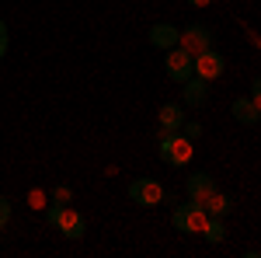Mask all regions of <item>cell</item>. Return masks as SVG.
<instances>
[{
	"instance_id": "1",
	"label": "cell",
	"mask_w": 261,
	"mask_h": 258,
	"mask_svg": "<svg viewBox=\"0 0 261 258\" xmlns=\"http://www.w3.org/2000/svg\"><path fill=\"white\" fill-rule=\"evenodd\" d=\"M195 154V143L181 133H164L161 129V160L171 164V168H185Z\"/></svg>"
},
{
	"instance_id": "2",
	"label": "cell",
	"mask_w": 261,
	"mask_h": 258,
	"mask_svg": "<svg viewBox=\"0 0 261 258\" xmlns=\"http://www.w3.org/2000/svg\"><path fill=\"white\" fill-rule=\"evenodd\" d=\"M171 223H174V230H181V234H202L205 230V223H209V213H205V206L202 202H185V206H178L174 213H171Z\"/></svg>"
},
{
	"instance_id": "3",
	"label": "cell",
	"mask_w": 261,
	"mask_h": 258,
	"mask_svg": "<svg viewBox=\"0 0 261 258\" xmlns=\"http://www.w3.org/2000/svg\"><path fill=\"white\" fill-rule=\"evenodd\" d=\"M178 45L188 53V56H199V53H205V49H213V32H209L205 25H199V21H192L188 28H181Z\"/></svg>"
},
{
	"instance_id": "4",
	"label": "cell",
	"mask_w": 261,
	"mask_h": 258,
	"mask_svg": "<svg viewBox=\"0 0 261 258\" xmlns=\"http://www.w3.org/2000/svg\"><path fill=\"white\" fill-rule=\"evenodd\" d=\"M164 70H167V77H171V80L185 84V80L195 74V56H188L181 45H174V49L164 53Z\"/></svg>"
},
{
	"instance_id": "5",
	"label": "cell",
	"mask_w": 261,
	"mask_h": 258,
	"mask_svg": "<svg viewBox=\"0 0 261 258\" xmlns=\"http://www.w3.org/2000/svg\"><path fill=\"white\" fill-rule=\"evenodd\" d=\"M129 199L136 206H161L164 202V185L157 178H136L129 181Z\"/></svg>"
},
{
	"instance_id": "6",
	"label": "cell",
	"mask_w": 261,
	"mask_h": 258,
	"mask_svg": "<svg viewBox=\"0 0 261 258\" xmlns=\"http://www.w3.org/2000/svg\"><path fill=\"white\" fill-rule=\"evenodd\" d=\"M223 70H226V60H223V53H216V49H205V53L195 56V77L216 80V77H223Z\"/></svg>"
},
{
	"instance_id": "7",
	"label": "cell",
	"mask_w": 261,
	"mask_h": 258,
	"mask_svg": "<svg viewBox=\"0 0 261 258\" xmlns=\"http://www.w3.org/2000/svg\"><path fill=\"white\" fill-rule=\"evenodd\" d=\"M185 192H188L192 202H205V199L216 192V178L209 171H195V175H188V181H185Z\"/></svg>"
},
{
	"instance_id": "8",
	"label": "cell",
	"mask_w": 261,
	"mask_h": 258,
	"mask_svg": "<svg viewBox=\"0 0 261 258\" xmlns=\"http://www.w3.org/2000/svg\"><path fill=\"white\" fill-rule=\"evenodd\" d=\"M60 230L63 238H70V241H77L84 238V230H87V220H84L81 209H73V206H63V220H60Z\"/></svg>"
},
{
	"instance_id": "9",
	"label": "cell",
	"mask_w": 261,
	"mask_h": 258,
	"mask_svg": "<svg viewBox=\"0 0 261 258\" xmlns=\"http://www.w3.org/2000/svg\"><path fill=\"white\" fill-rule=\"evenodd\" d=\"M181 98H185V105L188 108H202L205 101H209V80H202V77H192L185 80V91H181Z\"/></svg>"
},
{
	"instance_id": "10",
	"label": "cell",
	"mask_w": 261,
	"mask_h": 258,
	"mask_svg": "<svg viewBox=\"0 0 261 258\" xmlns=\"http://www.w3.org/2000/svg\"><path fill=\"white\" fill-rule=\"evenodd\" d=\"M178 35H181V28H174L171 21H157V25L150 28V42H153L157 49H164V53L178 45Z\"/></svg>"
},
{
	"instance_id": "11",
	"label": "cell",
	"mask_w": 261,
	"mask_h": 258,
	"mask_svg": "<svg viewBox=\"0 0 261 258\" xmlns=\"http://www.w3.org/2000/svg\"><path fill=\"white\" fill-rule=\"evenodd\" d=\"M157 119H161V129H164V133H178L181 122H185V108H181V105H174V101H167V105H161Z\"/></svg>"
},
{
	"instance_id": "12",
	"label": "cell",
	"mask_w": 261,
	"mask_h": 258,
	"mask_svg": "<svg viewBox=\"0 0 261 258\" xmlns=\"http://www.w3.org/2000/svg\"><path fill=\"white\" fill-rule=\"evenodd\" d=\"M230 112H233V119L241 122V126H258L261 122V112L254 108V101L251 98H237L230 105Z\"/></svg>"
},
{
	"instance_id": "13",
	"label": "cell",
	"mask_w": 261,
	"mask_h": 258,
	"mask_svg": "<svg viewBox=\"0 0 261 258\" xmlns=\"http://www.w3.org/2000/svg\"><path fill=\"white\" fill-rule=\"evenodd\" d=\"M202 206H205V213H209V217H220V220H223L226 213H230V209H233V199L226 196V192H220V189H216V192L205 199Z\"/></svg>"
},
{
	"instance_id": "14",
	"label": "cell",
	"mask_w": 261,
	"mask_h": 258,
	"mask_svg": "<svg viewBox=\"0 0 261 258\" xmlns=\"http://www.w3.org/2000/svg\"><path fill=\"white\" fill-rule=\"evenodd\" d=\"M202 238L209 241V244H223V241H226V227H223V220L220 217H209L205 230H202Z\"/></svg>"
},
{
	"instance_id": "15",
	"label": "cell",
	"mask_w": 261,
	"mask_h": 258,
	"mask_svg": "<svg viewBox=\"0 0 261 258\" xmlns=\"http://www.w3.org/2000/svg\"><path fill=\"white\" fill-rule=\"evenodd\" d=\"M60 220H63V206L60 202H49V206H45V223H49V227H60Z\"/></svg>"
},
{
	"instance_id": "16",
	"label": "cell",
	"mask_w": 261,
	"mask_h": 258,
	"mask_svg": "<svg viewBox=\"0 0 261 258\" xmlns=\"http://www.w3.org/2000/svg\"><path fill=\"white\" fill-rule=\"evenodd\" d=\"M181 136H188L192 143H195V139L202 136V126H199V122H188V119H185V122H181Z\"/></svg>"
},
{
	"instance_id": "17",
	"label": "cell",
	"mask_w": 261,
	"mask_h": 258,
	"mask_svg": "<svg viewBox=\"0 0 261 258\" xmlns=\"http://www.w3.org/2000/svg\"><path fill=\"white\" fill-rule=\"evenodd\" d=\"M70 199H73V192H70L66 185H56V189H53V202H60V206H70Z\"/></svg>"
},
{
	"instance_id": "18",
	"label": "cell",
	"mask_w": 261,
	"mask_h": 258,
	"mask_svg": "<svg viewBox=\"0 0 261 258\" xmlns=\"http://www.w3.org/2000/svg\"><path fill=\"white\" fill-rule=\"evenodd\" d=\"M251 101H254V108L261 112V77L251 80Z\"/></svg>"
},
{
	"instance_id": "19",
	"label": "cell",
	"mask_w": 261,
	"mask_h": 258,
	"mask_svg": "<svg viewBox=\"0 0 261 258\" xmlns=\"http://www.w3.org/2000/svg\"><path fill=\"white\" fill-rule=\"evenodd\" d=\"M28 202H32V209H42V202H45V192H42V189H32V192H28Z\"/></svg>"
},
{
	"instance_id": "20",
	"label": "cell",
	"mask_w": 261,
	"mask_h": 258,
	"mask_svg": "<svg viewBox=\"0 0 261 258\" xmlns=\"http://www.w3.org/2000/svg\"><path fill=\"white\" fill-rule=\"evenodd\" d=\"M7 220H11V202H7V199L0 196V230L7 227Z\"/></svg>"
},
{
	"instance_id": "21",
	"label": "cell",
	"mask_w": 261,
	"mask_h": 258,
	"mask_svg": "<svg viewBox=\"0 0 261 258\" xmlns=\"http://www.w3.org/2000/svg\"><path fill=\"white\" fill-rule=\"evenodd\" d=\"M7 56V25L0 21V60Z\"/></svg>"
},
{
	"instance_id": "22",
	"label": "cell",
	"mask_w": 261,
	"mask_h": 258,
	"mask_svg": "<svg viewBox=\"0 0 261 258\" xmlns=\"http://www.w3.org/2000/svg\"><path fill=\"white\" fill-rule=\"evenodd\" d=\"M188 4H192V7H209L213 0H188Z\"/></svg>"
}]
</instances>
